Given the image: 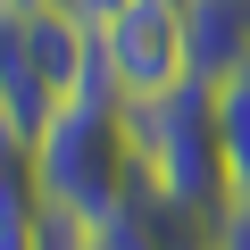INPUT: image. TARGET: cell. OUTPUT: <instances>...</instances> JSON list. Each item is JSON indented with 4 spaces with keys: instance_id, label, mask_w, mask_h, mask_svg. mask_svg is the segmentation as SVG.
I'll use <instances>...</instances> for the list:
<instances>
[{
    "instance_id": "1",
    "label": "cell",
    "mask_w": 250,
    "mask_h": 250,
    "mask_svg": "<svg viewBox=\"0 0 250 250\" xmlns=\"http://www.w3.org/2000/svg\"><path fill=\"white\" fill-rule=\"evenodd\" d=\"M34 150H42V200L75 208L92 225H108L134 200V184H142V134H134V100L117 92L108 59L42 117Z\"/></svg>"
},
{
    "instance_id": "2",
    "label": "cell",
    "mask_w": 250,
    "mask_h": 250,
    "mask_svg": "<svg viewBox=\"0 0 250 250\" xmlns=\"http://www.w3.org/2000/svg\"><path fill=\"white\" fill-rule=\"evenodd\" d=\"M134 134H142V175L208 217L233 208V167H225V134H217V83L184 75L159 100H134Z\"/></svg>"
},
{
    "instance_id": "3",
    "label": "cell",
    "mask_w": 250,
    "mask_h": 250,
    "mask_svg": "<svg viewBox=\"0 0 250 250\" xmlns=\"http://www.w3.org/2000/svg\"><path fill=\"white\" fill-rule=\"evenodd\" d=\"M100 59L117 75L125 100H159L192 75L184 59V0H125V9L100 25Z\"/></svg>"
},
{
    "instance_id": "4",
    "label": "cell",
    "mask_w": 250,
    "mask_h": 250,
    "mask_svg": "<svg viewBox=\"0 0 250 250\" xmlns=\"http://www.w3.org/2000/svg\"><path fill=\"white\" fill-rule=\"evenodd\" d=\"M217 225L225 217H208V208H192V200H175V192H159L142 175L134 200L100 225V242L108 250H217Z\"/></svg>"
},
{
    "instance_id": "5",
    "label": "cell",
    "mask_w": 250,
    "mask_h": 250,
    "mask_svg": "<svg viewBox=\"0 0 250 250\" xmlns=\"http://www.w3.org/2000/svg\"><path fill=\"white\" fill-rule=\"evenodd\" d=\"M184 59L200 83L250 67V0H184Z\"/></svg>"
},
{
    "instance_id": "6",
    "label": "cell",
    "mask_w": 250,
    "mask_h": 250,
    "mask_svg": "<svg viewBox=\"0 0 250 250\" xmlns=\"http://www.w3.org/2000/svg\"><path fill=\"white\" fill-rule=\"evenodd\" d=\"M42 217V150L17 117H0V225H34Z\"/></svg>"
},
{
    "instance_id": "7",
    "label": "cell",
    "mask_w": 250,
    "mask_h": 250,
    "mask_svg": "<svg viewBox=\"0 0 250 250\" xmlns=\"http://www.w3.org/2000/svg\"><path fill=\"white\" fill-rule=\"evenodd\" d=\"M217 134H225V167H233V200H250V67L217 83Z\"/></svg>"
},
{
    "instance_id": "8",
    "label": "cell",
    "mask_w": 250,
    "mask_h": 250,
    "mask_svg": "<svg viewBox=\"0 0 250 250\" xmlns=\"http://www.w3.org/2000/svg\"><path fill=\"white\" fill-rule=\"evenodd\" d=\"M59 9H67V17H83V25H92V34H100V25H108V17H117V9H125V0H59Z\"/></svg>"
},
{
    "instance_id": "9",
    "label": "cell",
    "mask_w": 250,
    "mask_h": 250,
    "mask_svg": "<svg viewBox=\"0 0 250 250\" xmlns=\"http://www.w3.org/2000/svg\"><path fill=\"white\" fill-rule=\"evenodd\" d=\"M17 9H59V0H17Z\"/></svg>"
},
{
    "instance_id": "10",
    "label": "cell",
    "mask_w": 250,
    "mask_h": 250,
    "mask_svg": "<svg viewBox=\"0 0 250 250\" xmlns=\"http://www.w3.org/2000/svg\"><path fill=\"white\" fill-rule=\"evenodd\" d=\"M92 250H108V242H92Z\"/></svg>"
}]
</instances>
